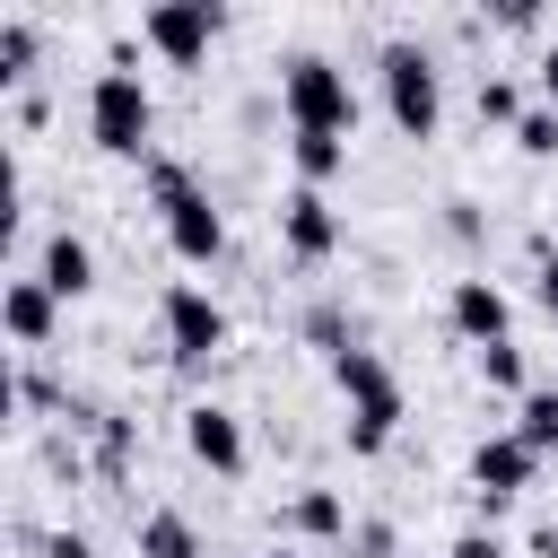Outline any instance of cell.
<instances>
[{
	"label": "cell",
	"instance_id": "cell-1",
	"mask_svg": "<svg viewBox=\"0 0 558 558\" xmlns=\"http://www.w3.org/2000/svg\"><path fill=\"white\" fill-rule=\"evenodd\" d=\"M331 384L349 392V453H384L392 427H401V384L375 349H340L331 357Z\"/></svg>",
	"mask_w": 558,
	"mask_h": 558
},
{
	"label": "cell",
	"instance_id": "cell-17",
	"mask_svg": "<svg viewBox=\"0 0 558 558\" xmlns=\"http://www.w3.org/2000/svg\"><path fill=\"white\" fill-rule=\"evenodd\" d=\"M514 436H523L532 453H549V445H558V392H523V410H514Z\"/></svg>",
	"mask_w": 558,
	"mask_h": 558
},
{
	"label": "cell",
	"instance_id": "cell-23",
	"mask_svg": "<svg viewBox=\"0 0 558 558\" xmlns=\"http://www.w3.org/2000/svg\"><path fill=\"white\" fill-rule=\"evenodd\" d=\"M541 305H549V323H558V253H541Z\"/></svg>",
	"mask_w": 558,
	"mask_h": 558
},
{
	"label": "cell",
	"instance_id": "cell-19",
	"mask_svg": "<svg viewBox=\"0 0 558 558\" xmlns=\"http://www.w3.org/2000/svg\"><path fill=\"white\" fill-rule=\"evenodd\" d=\"M26 61H35V26L26 17H0V87L26 78Z\"/></svg>",
	"mask_w": 558,
	"mask_h": 558
},
{
	"label": "cell",
	"instance_id": "cell-15",
	"mask_svg": "<svg viewBox=\"0 0 558 558\" xmlns=\"http://www.w3.org/2000/svg\"><path fill=\"white\" fill-rule=\"evenodd\" d=\"M140 558H201V532L183 514H148L140 523Z\"/></svg>",
	"mask_w": 558,
	"mask_h": 558
},
{
	"label": "cell",
	"instance_id": "cell-8",
	"mask_svg": "<svg viewBox=\"0 0 558 558\" xmlns=\"http://www.w3.org/2000/svg\"><path fill=\"white\" fill-rule=\"evenodd\" d=\"M209 35H218V9H209V0H166V9H148V44H157L166 61H201Z\"/></svg>",
	"mask_w": 558,
	"mask_h": 558
},
{
	"label": "cell",
	"instance_id": "cell-12",
	"mask_svg": "<svg viewBox=\"0 0 558 558\" xmlns=\"http://www.w3.org/2000/svg\"><path fill=\"white\" fill-rule=\"evenodd\" d=\"M35 279H44L52 296H87V288H96V253L61 227V235H44V270H35Z\"/></svg>",
	"mask_w": 558,
	"mask_h": 558
},
{
	"label": "cell",
	"instance_id": "cell-10",
	"mask_svg": "<svg viewBox=\"0 0 558 558\" xmlns=\"http://www.w3.org/2000/svg\"><path fill=\"white\" fill-rule=\"evenodd\" d=\"M183 445H192V462H209L218 480L244 471V427H235V410H218V401L183 410Z\"/></svg>",
	"mask_w": 558,
	"mask_h": 558
},
{
	"label": "cell",
	"instance_id": "cell-21",
	"mask_svg": "<svg viewBox=\"0 0 558 558\" xmlns=\"http://www.w3.org/2000/svg\"><path fill=\"white\" fill-rule=\"evenodd\" d=\"M480 375H488L497 392H523V349H514V340H497V349H480Z\"/></svg>",
	"mask_w": 558,
	"mask_h": 558
},
{
	"label": "cell",
	"instance_id": "cell-2",
	"mask_svg": "<svg viewBox=\"0 0 558 558\" xmlns=\"http://www.w3.org/2000/svg\"><path fill=\"white\" fill-rule=\"evenodd\" d=\"M148 183H157V209H166V244L183 253V262H218V244H227V227H218V209H209V192L174 166V157H157L148 166Z\"/></svg>",
	"mask_w": 558,
	"mask_h": 558
},
{
	"label": "cell",
	"instance_id": "cell-3",
	"mask_svg": "<svg viewBox=\"0 0 558 558\" xmlns=\"http://www.w3.org/2000/svg\"><path fill=\"white\" fill-rule=\"evenodd\" d=\"M148 122H157V105H148L140 70H105V78L87 87V131H96L105 157H140V148H148Z\"/></svg>",
	"mask_w": 558,
	"mask_h": 558
},
{
	"label": "cell",
	"instance_id": "cell-9",
	"mask_svg": "<svg viewBox=\"0 0 558 558\" xmlns=\"http://www.w3.org/2000/svg\"><path fill=\"white\" fill-rule=\"evenodd\" d=\"M279 235H288V253H296V262H331V253H340V218H331V201H323V192H305V183L288 192Z\"/></svg>",
	"mask_w": 558,
	"mask_h": 558
},
{
	"label": "cell",
	"instance_id": "cell-4",
	"mask_svg": "<svg viewBox=\"0 0 558 558\" xmlns=\"http://www.w3.org/2000/svg\"><path fill=\"white\" fill-rule=\"evenodd\" d=\"M279 87H288V122H296V131H340V140H349V122H357V96H349V78H340L323 52H296Z\"/></svg>",
	"mask_w": 558,
	"mask_h": 558
},
{
	"label": "cell",
	"instance_id": "cell-5",
	"mask_svg": "<svg viewBox=\"0 0 558 558\" xmlns=\"http://www.w3.org/2000/svg\"><path fill=\"white\" fill-rule=\"evenodd\" d=\"M384 105H392V122H401L410 140H427V131H436L445 87H436V61H427L418 44H384Z\"/></svg>",
	"mask_w": 558,
	"mask_h": 558
},
{
	"label": "cell",
	"instance_id": "cell-16",
	"mask_svg": "<svg viewBox=\"0 0 558 558\" xmlns=\"http://www.w3.org/2000/svg\"><path fill=\"white\" fill-rule=\"evenodd\" d=\"M288 523H296V532H314V541H340V532H349V514H340V497H331V488H305V497L288 506Z\"/></svg>",
	"mask_w": 558,
	"mask_h": 558
},
{
	"label": "cell",
	"instance_id": "cell-13",
	"mask_svg": "<svg viewBox=\"0 0 558 558\" xmlns=\"http://www.w3.org/2000/svg\"><path fill=\"white\" fill-rule=\"evenodd\" d=\"M52 288L44 279H9V296H0V323H9V340H26V349H44V331H52Z\"/></svg>",
	"mask_w": 558,
	"mask_h": 558
},
{
	"label": "cell",
	"instance_id": "cell-20",
	"mask_svg": "<svg viewBox=\"0 0 558 558\" xmlns=\"http://www.w3.org/2000/svg\"><path fill=\"white\" fill-rule=\"evenodd\" d=\"M480 122H523V96H514V78H480Z\"/></svg>",
	"mask_w": 558,
	"mask_h": 558
},
{
	"label": "cell",
	"instance_id": "cell-26",
	"mask_svg": "<svg viewBox=\"0 0 558 558\" xmlns=\"http://www.w3.org/2000/svg\"><path fill=\"white\" fill-rule=\"evenodd\" d=\"M270 558H288V549H270Z\"/></svg>",
	"mask_w": 558,
	"mask_h": 558
},
{
	"label": "cell",
	"instance_id": "cell-11",
	"mask_svg": "<svg viewBox=\"0 0 558 558\" xmlns=\"http://www.w3.org/2000/svg\"><path fill=\"white\" fill-rule=\"evenodd\" d=\"M445 314H453V331H462V340H480V349H497V340H506V288H488V279H462Z\"/></svg>",
	"mask_w": 558,
	"mask_h": 558
},
{
	"label": "cell",
	"instance_id": "cell-14",
	"mask_svg": "<svg viewBox=\"0 0 558 558\" xmlns=\"http://www.w3.org/2000/svg\"><path fill=\"white\" fill-rule=\"evenodd\" d=\"M288 157H296V174H305V192H323L340 166H349V140L340 131H296L288 140Z\"/></svg>",
	"mask_w": 558,
	"mask_h": 558
},
{
	"label": "cell",
	"instance_id": "cell-6",
	"mask_svg": "<svg viewBox=\"0 0 558 558\" xmlns=\"http://www.w3.org/2000/svg\"><path fill=\"white\" fill-rule=\"evenodd\" d=\"M532 471H541V453L506 427V436H480V453H471V488L488 497V506H506V497H523L532 488Z\"/></svg>",
	"mask_w": 558,
	"mask_h": 558
},
{
	"label": "cell",
	"instance_id": "cell-22",
	"mask_svg": "<svg viewBox=\"0 0 558 558\" xmlns=\"http://www.w3.org/2000/svg\"><path fill=\"white\" fill-rule=\"evenodd\" d=\"M453 558H506V541H497V532H462V541H453Z\"/></svg>",
	"mask_w": 558,
	"mask_h": 558
},
{
	"label": "cell",
	"instance_id": "cell-24",
	"mask_svg": "<svg viewBox=\"0 0 558 558\" xmlns=\"http://www.w3.org/2000/svg\"><path fill=\"white\" fill-rule=\"evenodd\" d=\"M44 558H87V541H78V532H52V541H44Z\"/></svg>",
	"mask_w": 558,
	"mask_h": 558
},
{
	"label": "cell",
	"instance_id": "cell-7",
	"mask_svg": "<svg viewBox=\"0 0 558 558\" xmlns=\"http://www.w3.org/2000/svg\"><path fill=\"white\" fill-rule=\"evenodd\" d=\"M166 340H174V357H183V366H201V357H218L227 314H218L201 288H166Z\"/></svg>",
	"mask_w": 558,
	"mask_h": 558
},
{
	"label": "cell",
	"instance_id": "cell-25",
	"mask_svg": "<svg viewBox=\"0 0 558 558\" xmlns=\"http://www.w3.org/2000/svg\"><path fill=\"white\" fill-rule=\"evenodd\" d=\"M541 96H549V105H558V44H549V52H541Z\"/></svg>",
	"mask_w": 558,
	"mask_h": 558
},
{
	"label": "cell",
	"instance_id": "cell-18",
	"mask_svg": "<svg viewBox=\"0 0 558 558\" xmlns=\"http://www.w3.org/2000/svg\"><path fill=\"white\" fill-rule=\"evenodd\" d=\"M514 148H523V157H558V105H523Z\"/></svg>",
	"mask_w": 558,
	"mask_h": 558
}]
</instances>
